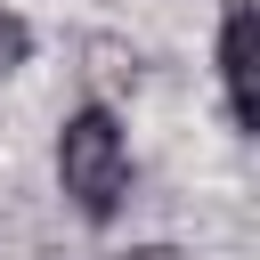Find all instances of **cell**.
I'll return each mask as SVG.
<instances>
[{
    "mask_svg": "<svg viewBox=\"0 0 260 260\" xmlns=\"http://www.w3.org/2000/svg\"><path fill=\"white\" fill-rule=\"evenodd\" d=\"M57 187L89 228H106L130 203V130H122V114L106 98H89V106H73L57 122Z\"/></svg>",
    "mask_w": 260,
    "mask_h": 260,
    "instance_id": "obj_1",
    "label": "cell"
},
{
    "mask_svg": "<svg viewBox=\"0 0 260 260\" xmlns=\"http://www.w3.org/2000/svg\"><path fill=\"white\" fill-rule=\"evenodd\" d=\"M252 0H228V16H219V98H228V122L236 130H252L260 122V106H252Z\"/></svg>",
    "mask_w": 260,
    "mask_h": 260,
    "instance_id": "obj_2",
    "label": "cell"
},
{
    "mask_svg": "<svg viewBox=\"0 0 260 260\" xmlns=\"http://www.w3.org/2000/svg\"><path fill=\"white\" fill-rule=\"evenodd\" d=\"M122 260H187V252H179V244H130Z\"/></svg>",
    "mask_w": 260,
    "mask_h": 260,
    "instance_id": "obj_4",
    "label": "cell"
},
{
    "mask_svg": "<svg viewBox=\"0 0 260 260\" xmlns=\"http://www.w3.org/2000/svg\"><path fill=\"white\" fill-rule=\"evenodd\" d=\"M24 57H32V24H24V16H16V8L0 0V81H8V73H16Z\"/></svg>",
    "mask_w": 260,
    "mask_h": 260,
    "instance_id": "obj_3",
    "label": "cell"
}]
</instances>
